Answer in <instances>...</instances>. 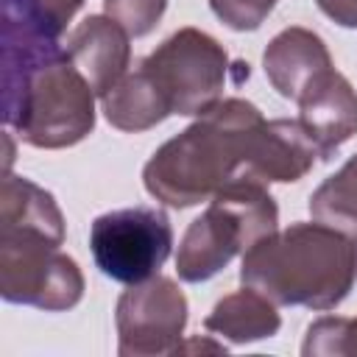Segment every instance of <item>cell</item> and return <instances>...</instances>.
Here are the masks:
<instances>
[{"mask_svg":"<svg viewBox=\"0 0 357 357\" xmlns=\"http://www.w3.org/2000/svg\"><path fill=\"white\" fill-rule=\"evenodd\" d=\"M265 117L243 98L218 100L209 112L153 151L142 167L145 190L176 209L209 201L243 173L254 134Z\"/></svg>","mask_w":357,"mask_h":357,"instance_id":"6da1fadb","label":"cell"},{"mask_svg":"<svg viewBox=\"0 0 357 357\" xmlns=\"http://www.w3.org/2000/svg\"><path fill=\"white\" fill-rule=\"evenodd\" d=\"M357 276V251L346 231L315 223H293L257 240L240 265V282L279 307L335 310Z\"/></svg>","mask_w":357,"mask_h":357,"instance_id":"7a4b0ae2","label":"cell"},{"mask_svg":"<svg viewBox=\"0 0 357 357\" xmlns=\"http://www.w3.org/2000/svg\"><path fill=\"white\" fill-rule=\"evenodd\" d=\"M3 120L33 148H70L95 128V92L67 50H59L3 78Z\"/></svg>","mask_w":357,"mask_h":357,"instance_id":"3957f363","label":"cell"},{"mask_svg":"<svg viewBox=\"0 0 357 357\" xmlns=\"http://www.w3.org/2000/svg\"><path fill=\"white\" fill-rule=\"evenodd\" d=\"M279 229V206L262 181L237 176L209 198L195 218L176 254V271L184 282H206L218 276L240 251Z\"/></svg>","mask_w":357,"mask_h":357,"instance_id":"277c9868","label":"cell"},{"mask_svg":"<svg viewBox=\"0 0 357 357\" xmlns=\"http://www.w3.org/2000/svg\"><path fill=\"white\" fill-rule=\"evenodd\" d=\"M61 245L39 231L0 229V296L45 312L73 310L84 296V273Z\"/></svg>","mask_w":357,"mask_h":357,"instance_id":"5b68a950","label":"cell"},{"mask_svg":"<svg viewBox=\"0 0 357 357\" xmlns=\"http://www.w3.org/2000/svg\"><path fill=\"white\" fill-rule=\"evenodd\" d=\"M142 67L162 89L170 112L184 117L209 112L231 73L223 45L201 28H178L142 59Z\"/></svg>","mask_w":357,"mask_h":357,"instance_id":"8992f818","label":"cell"},{"mask_svg":"<svg viewBox=\"0 0 357 357\" xmlns=\"http://www.w3.org/2000/svg\"><path fill=\"white\" fill-rule=\"evenodd\" d=\"M89 248L103 276L134 284L165 265L173 248V226L159 206L112 209L92 220Z\"/></svg>","mask_w":357,"mask_h":357,"instance_id":"52a82bcc","label":"cell"},{"mask_svg":"<svg viewBox=\"0 0 357 357\" xmlns=\"http://www.w3.org/2000/svg\"><path fill=\"white\" fill-rule=\"evenodd\" d=\"M117 354H173L187 326V296L170 276H148L128 284L114 307Z\"/></svg>","mask_w":357,"mask_h":357,"instance_id":"ba28073f","label":"cell"},{"mask_svg":"<svg viewBox=\"0 0 357 357\" xmlns=\"http://www.w3.org/2000/svg\"><path fill=\"white\" fill-rule=\"evenodd\" d=\"M298 123L321 151V162L357 134V92L335 67L321 73L298 95Z\"/></svg>","mask_w":357,"mask_h":357,"instance_id":"9c48e42d","label":"cell"},{"mask_svg":"<svg viewBox=\"0 0 357 357\" xmlns=\"http://www.w3.org/2000/svg\"><path fill=\"white\" fill-rule=\"evenodd\" d=\"M321 159L318 145L298 120H265L254 134L248 159L243 165L245 178L271 181H298Z\"/></svg>","mask_w":357,"mask_h":357,"instance_id":"30bf717a","label":"cell"},{"mask_svg":"<svg viewBox=\"0 0 357 357\" xmlns=\"http://www.w3.org/2000/svg\"><path fill=\"white\" fill-rule=\"evenodd\" d=\"M64 50L78 73L89 81L92 92L103 98L128 70L131 36L109 14H92L73 28Z\"/></svg>","mask_w":357,"mask_h":357,"instance_id":"8fae6325","label":"cell"},{"mask_svg":"<svg viewBox=\"0 0 357 357\" xmlns=\"http://www.w3.org/2000/svg\"><path fill=\"white\" fill-rule=\"evenodd\" d=\"M329 67H332V56L324 39L301 25L279 31L262 53V70L271 86L287 100H298L307 84L315 81Z\"/></svg>","mask_w":357,"mask_h":357,"instance_id":"7c38bea8","label":"cell"},{"mask_svg":"<svg viewBox=\"0 0 357 357\" xmlns=\"http://www.w3.org/2000/svg\"><path fill=\"white\" fill-rule=\"evenodd\" d=\"M279 326H282V318L276 312V304L248 284H243V290L223 296L212 307V312L204 318V329L229 343L265 340V337H273Z\"/></svg>","mask_w":357,"mask_h":357,"instance_id":"4fadbf2b","label":"cell"},{"mask_svg":"<svg viewBox=\"0 0 357 357\" xmlns=\"http://www.w3.org/2000/svg\"><path fill=\"white\" fill-rule=\"evenodd\" d=\"M103 114L106 120L128 134L148 131L159 126L165 117H170V106L156 86V81L148 75V70L139 64L134 73H126L103 98Z\"/></svg>","mask_w":357,"mask_h":357,"instance_id":"5bb4252c","label":"cell"},{"mask_svg":"<svg viewBox=\"0 0 357 357\" xmlns=\"http://www.w3.org/2000/svg\"><path fill=\"white\" fill-rule=\"evenodd\" d=\"M0 229L39 231L64 243V215L56 198L25 176H3L0 184Z\"/></svg>","mask_w":357,"mask_h":357,"instance_id":"9a60e30c","label":"cell"},{"mask_svg":"<svg viewBox=\"0 0 357 357\" xmlns=\"http://www.w3.org/2000/svg\"><path fill=\"white\" fill-rule=\"evenodd\" d=\"M310 215L346 234L357 231V153L310 195Z\"/></svg>","mask_w":357,"mask_h":357,"instance_id":"2e32d148","label":"cell"},{"mask_svg":"<svg viewBox=\"0 0 357 357\" xmlns=\"http://www.w3.org/2000/svg\"><path fill=\"white\" fill-rule=\"evenodd\" d=\"M304 357H357V318L326 315L307 326V337L301 346Z\"/></svg>","mask_w":357,"mask_h":357,"instance_id":"e0dca14e","label":"cell"},{"mask_svg":"<svg viewBox=\"0 0 357 357\" xmlns=\"http://www.w3.org/2000/svg\"><path fill=\"white\" fill-rule=\"evenodd\" d=\"M81 6L84 0H3V14H11L59 39Z\"/></svg>","mask_w":357,"mask_h":357,"instance_id":"ac0fdd59","label":"cell"},{"mask_svg":"<svg viewBox=\"0 0 357 357\" xmlns=\"http://www.w3.org/2000/svg\"><path fill=\"white\" fill-rule=\"evenodd\" d=\"M167 0H103V11L120 22L128 36H148L162 20Z\"/></svg>","mask_w":357,"mask_h":357,"instance_id":"d6986e66","label":"cell"},{"mask_svg":"<svg viewBox=\"0 0 357 357\" xmlns=\"http://www.w3.org/2000/svg\"><path fill=\"white\" fill-rule=\"evenodd\" d=\"M279 0H209L215 17L231 31H257Z\"/></svg>","mask_w":357,"mask_h":357,"instance_id":"ffe728a7","label":"cell"},{"mask_svg":"<svg viewBox=\"0 0 357 357\" xmlns=\"http://www.w3.org/2000/svg\"><path fill=\"white\" fill-rule=\"evenodd\" d=\"M318 8L343 28H357V0H315Z\"/></svg>","mask_w":357,"mask_h":357,"instance_id":"44dd1931","label":"cell"},{"mask_svg":"<svg viewBox=\"0 0 357 357\" xmlns=\"http://www.w3.org/2000/svg\"><path fill=\"white\" fill-rule=\"evenodd\" d=\"M198 349H201V351H226L223 343H206V340H198V337H195V340H190V343H184V346L178 343L173 354H178V351H198Z\"/></svg>","mask_w":357,"mask_h":357,"instance_id":"7402d4cb","label":"cell"},{"mask_svg":"<svg viewBox=\"0 0 357 357\" xmlns=\"http://www.w3.org/2000/svg\"><path fill=\"white\" fill-rule=\"evenodd\" d=\"M354 251H357V240H354Z\"/></svg>","mask_w":357,"mask_h":357,"instance_id":"603a6c76","label":"cell"}]
</instances>
